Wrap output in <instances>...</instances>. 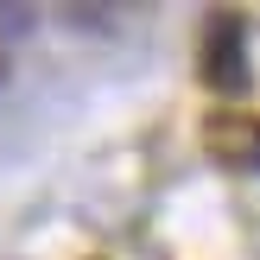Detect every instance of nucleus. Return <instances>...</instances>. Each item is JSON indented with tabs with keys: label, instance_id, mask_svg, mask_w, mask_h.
I'll return each instance as SVG.
<instances>
[{
	"label": "nucleus",
	"instance_id": "obj_2",
	"mask_svg": "<svg viewBox=\"0 0 260 260\" xmlns=\"http://www.w3.org/2000/svg\"><path fill=\"white\" fill-rule=\"evenodd\" d=\"M203 152L235 178H260V114H241V108L210 114L203 121Z\"/></svg>",
	"mask_w": 260,
	"mask_h": 260
},
{
	"label": "nucleus",
	"instance_id": "obj_3",
	"mask_svg": "<svg viewBox=\"0 0 260 260\" xmlns=\"http://www.w3.org/2000/svg\"><path fill=\"white\" fill-rule=\"evenodd\" d=\"M38 25V7H0V38H19Z\"/></svg>",
	"mask_w": 260,
	"mask_h": 260
},
{
	"label": "nucleus",
	"instance_id": "obj_1",
	"mask_svg": "<svg viewBox=\"0 0 260 260\" xmlns=\"http://www.w3.org/2000/svg\"><path fill=\"white\" fill-rule=\"evenodd\" d=\"M197 76L216 95H248L254 89V51H248V19L241 13H210L197 45Z\"/></svg>",
	"mask_w": 260,
	"mask_h": 260
},
{
	"label": "nucleus",
	"instance_id": "obj_4",
	"mask_svg": "<svg viewBox=\"0 0 260 260\" xmlns=\"http://www.w3.org/2000/svg\"><path fill=\"white\" fill-rule=\"evenodd\" d=\"M0 83H7V57H0Z\"/></svg>",
	"mask_w": 260,
	"mask_h": 260
}]
</instances>
